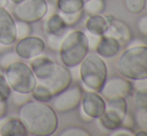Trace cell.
<instances>
[{"instance_id":"1","label":"cell","mask_w":147,"mask_h":136,"mask_svg":"<svg viewBox=\"0 0 147 136\" xmlns=\"http://www.w3.org/2000/svg\"><path fill=\"white\" fill-rule=\"evenodd\" d=\"M18 118L30 135L49 136L58 128V117L52 106L34 99L20 106Z\"/></svg>"},{"instance_id":"2","label":"cell","mask_w":147,"mask_h":136,"mask_svg":"<svg viewBox=\"0 0 147 136\" xmlns=\"http://www.w3.org/2000/svg\"><path fill=\"white\" fill-rule=\"evenodd\" d=\"M118 73L129 80L147 77V46H129L117 59Z\"/></svg>"},{"instance_id":"3","label":"cell","mask_w":147,"mask_h":136,"mask_svg":"<svg viewBox=\"0 0 147 136\" xmlns=\"http://www.w3.org/2000/svg\"><path fill=\"white\" fill-rule=\"evenodd\" d=\"M89 51L87 36L81 30L66 33L59 48V56L64 66L76 67L81 63Z\"/></svg>"},{"instance_id":"4","label":"cell","mask_w":147,"mask_h":136,"mask_svg":"<svg viewBox=\"0 0 147 136\" xmlns=\"http://www.w3.org/2000/svg\"><path fill=\"white\" fill-rule=\"evenodd\" d=\"M79 66V76L83 85L91 91L99 92L107 79V66L96 52L87 53Z\"/></svg>"},{"instance_id":"5","label":"cell","mask_w":147,"mask_h":136,"mask_svg":"<svg viewBox=\"0 0 147 136\" xmlns=\"http://www.w3.org/2000/svg\"><path fill=\"white\" fill-rule=\"evenodd\" d=\"M5 78L12 91L30 94L37 84V80L29 65L22 61H15L5 69Z\"/></svg>"},{"instance_id":"6","label":"cell","mask_w":147,"mask_h":136,"mask_svg":"<svg viewBox=\"0 0 147 136\" xmlns=\"http://www.w3.org/2000/svg\"><path fill=\"white\" fill-rule=\"evenodd\" d=\"M47 9L48 3L45 0H22L15 4L13 14L17 20L34 23L44 18Z\"/></svg>"},{"instance_id":"7","label":"cell","mask_w":147,"mask_h":136,"mask_svg":"<svg viewBox=\"0 0 147 136\" xmlns=\"http://www.w3.org/2000/svg\"><path fill=\"white\" fill-rule=\"evenodd\" d=\"M83 90L79 85L68 86L58 94L52 97V108L56 112L66 113L75 110L81 102Z\"/></svg>"},{"instance_id":"8","label":"cell","mask_w":147,"mask_h":136,"mask_svg":"<svg viewBox=\"0 0 147 136\" xmlns=\"http://www.w3.org/2000/svg\"><path fill=\"white\" fill-rule=\"evenodd\" d=\"M37 83L44 85L50 91L51 95L55 96L61 92L62 90L66 89L72 83V75L68 67L64 66L63 64L55 62L54 69L52 73L44 80H38Z\"/></svg>"},{"instance_id":"9","label":"cell","mask_w":147,"mask_h":136,"mask_svg":"<svg viewBox=\"0 0 147 136\" xmlns=\"http://www.w3.org/2000/svg\"><path fill=\"white\" fill-rule=\"evenodd\" d=\"M104 99L110 100L114 98H127L133 93L132 83L123 76H112L106 79L100 91Z\"/></svg>"},{"instance_id":"10","label":"cell","mask_w":147,"mask_h":136,"mask_svg":"<svg viewBox=\"0 0 147 136\" xmlns=\"http://www.w3.org/2000/svg\"><path fill=\"white\" fill-rule=\"evenodd\" d=\"M45 50V42L38 36H29L19 39L15 44L14 51L19 58L32 59L41 55Z\"/></svg>"},{"instance_id":"11","label":"cell","mask_w":147,"mask_h":136,"mask_svg":"<svg viewBox=\"0 0 147 136\" xmlns=\"http://www.w3.org/2000/svg\"><path fill=\"white\" fill-rule=\"evenodd\" d=\"M80 105H81L80 108L88 116H90L93 119H96L99 116H101L105 111L106 102H105L104 98L96 91L88 90V91L82 93Z\"/></svg>"},{"instance_id":"12","label":"cell","mask_w":147,"mask_h":136,"mask_svg":"<svg viewBox=\"0 0 147 136\" xmlns=\"http://www.w3.org/2000/svg\"><path fill=\"white\" fill-rule=\"evenodd\" d=\"M16 41L15 19L3 7H0V44L10 46Z\"/></svg>"},{"instance_id":"13","label":"cell","mask_w":147,"mask_h":136,"mask_svg":"<svg viewBox=\"0 0 147 136\" xmlns=\"http://www.w3.org/2000/svg\"><path fill=\"white\" fill-rule=\"evenodd\" d=\"M103 35H108L116 38L120 45L129 44L133 38V34L129 25L118 18L108 20V28Z\"/></svg>"},{"instance_id":"14","label":"cell","mask_w":147,"mask_h":136,"mask_svg":"<svg viewBox=\"0 0 147 136\" xmlns=\"http://www.w3.org/2000/svg\"><path fill=\"white\" fill-rule=\"evenodd\" d=\"M30 62V67L34 73L36 80H44L52 73L54 69L55 62L47 56L38 55V56L32 58Z\"/></svg>"},{"instance_id":"15","label":"cell","mask_w":147,"mask_h":136,"mask_svg":"<svg viewBox=\"0 0 147 136\" xmlns=\"http://www.w3.org/2000/svg\"><path fill=\"white\" fill-rule=\"evenodd\" d=\"M120 47L121 45L116 38L108 36V35H102L96 46L95 52L99 56L109 58V57H113L117 54Z\"/></svg>"},{"instance_id":"16","label":"cell","mask_w":147,"mask_h":136,"mask_svg":"<svg viewBox=\"0 0 147 136\" xmlns=\"http://www.w3.org/2000/svg\"><path fill=\"white\" fill-rule=\"evenodd\" d=\"M27 130L19 118L9 117L0 124V136H25Z\"/></svg>"},{"instance_id":"17","label":"cell","mask_w":147,"mask_h":136,"mask_svg":"<svg viewBox=\"0 0 147 136\" xmlns=\"http://www.w3.org/2000/svg\"><path fill=\"white\" fill-rule=\"evenodd\" d=\"M44 18L43 28L46 34H66L68 32L69 27L65 24L59 13L54 12Z\"/></svg>"},{"instance_id":"18","label":"cell","mask_w":147,"mask_h":136,"mask_svg":"<svg viewBox=\"0 0 147 136\" xmlns=\"http://www.w3.org/2000/svg\"><path fill=\"white\" fill-rule=\"evenodd\" d=\"M96 119L100 129H102L105 132L106 131H113L121 126V117L114 111L106 108H105L103 114Z\"/></svg>"},{"instance_id":"19","label":"cell","mask_w":147,"mask_h":136,"mask_svg":"<svg viewBox=\"0 0 147 136\" xmlns=\"http://www.w3.org/2000/svg\"><path fill=\"white\" fill-rule=\"evenodd\" d=\"M85 27L89 33L102 36L108 28V19L100 14L90 15L86 20Z\"/></svg>"},{"instance_id":"20","label":"cell","mask_w":147,"mask_h":136,"mask_svg":"<svg viewBox=\"0 0 147 136\" xmlns=\"http://www.w3.org/2000/svg\"><path fill=\"white\" fill-rule=\"evenodd\" d=\"M84 0H57L56 7L61 13H74L83 10Z\"/></svg>"},{"instance_id":"21","label":"cell","mask_w":147,"mask_h":136,"mask_svg":"<svg viewBox=\"0 0 147 136\" xmlns=\"http://www.w3.org/2000/svg\"><path fill=\"white\" fill-rule=\"evenodd\" d=\"M104 9L105 0H84L83 11H85L89 16L101 14Z\"/></svg>"},{"instance_id":"22","label":"cell","mask_w":147,"mask_h":136,"mask_svg":"<svg viewBox=\"0 0 147 136\" xmlns=\"http://www.w3.org/2000/svg\"><path fill=\"white\" fill-rule=\"evenodd\" d=\"M105 108L114 111L122 118L127 112V103L125 98H114V99L107 100Z\"/></svg>"},{"instance_id":"23","label":"cell","mask_w":147,"mask_h":136,"mask_svg":"<svg viewBox=\"0 0 147 136\" xmlns=\"http://www.w3.org/2000/svg\"><path fill=\"white\" fill-rule=\"evenodd\" d=\"M30 94H31L32 99L37 100V101H40V102H45V103L51 101L53 97V96L51 95L50 91H49L44 85L39 84V83L36 84L35 88L33 89V91L31 92Z\"/></svg>"},{"instance_id":"24","label":"cell","mask_w":147,"mask_h":136,"mask_svg":"<svg viewBox=\"0 0 147 136\" xmlns=\"http://www.w3.org/2000/svg\"><path fill=\"white\" fill-rule=\"evenodd\" d=\"M15 28H16V39H22L29 36L32 33V27L31 23L22 20L15 21Z\"/></svg>"},{"instance_id":"25","label":"cell","mask_w":147,"mask_h":136,"mask_svg":"<svg viewBox=\"0 0 147 136\" xmlns=\"http://www.w3.org/2000/svg\"><path fill=\"white\" fill-rule=\"evenodd\" d=\"M133 103L137 111L147 110V91L138 90L134 92Z\"/></svg>"},{"instance_id":"26","label":"cell","mask_w":147,"mask_h":136,"mask_svg":"<svg viewBox=\"0 0 147 136\" xmlns=\"http://www.w3.org/2000/svg\"><path fill=\"white\" fill-rule=\"evenodd\" d=\"M124 4L130 13L139 14L145 8L146 0H124Z\"/></svg>"},{"instance_id":"27","label":"cell","mask_w":147,"mask_h":136,"mask_svg":"<svg viewBox=\"0 0 147 136\" xmlns=\"http://www.w3.org/2000/svg\"><path fill=\"white\" fill-rule=\"evenodd\" d=\"M59 14L62 17V19H63V21L65 22L66 25L68 27H71V26H74L80 21V19L82 18V15H83V10L74 12V13H61V12H59Z\"/></svg>"},{"instance_id":"28","label":"cell","mask_w":147,"mask_h":136,"mask_svg":"<svg viewBox=\"0 0 147 136\" xmlns=\"http://www.w3.org/2000/svg\"><path fill=\"white\" fill-rule=\"evenodd\" d=\"M12 89L8 84L5 75L0 72V101H7L11 95Z\"/></svg>"},{"instance_id":"29","label":"cell","mask_w":147,"mask_h":136,"mask_svg":"<svg viewBox=\"0 0 147 136\" xmlns=\"http://www.w3.org/2000/svg\"><path fill=\"white\" fill-rule=\"evenodd\" d=\"M19 60V57L15 53V51H7L0 55V68L5 70L11 63Z\"/></svg>"},{"instance_id":"30","label":"cell","mask_w":147,"mask_h":136,"mask_svg":"<svg viewBox=\"0 0 147 136\" xmlns=\"http://www.w3.org/2000/svg\"><path fill=\"white\" fill-rule=\"evenodd\" d=\"M66 34H47V45L52 51H59L60 45Z\"/></svg>"},{"instance_id":"31","label":"cell","mask_w":147,"mask_h":136,"mask_svg":"<svg viewBox=\"0 0 147 136\" xmlns=\"http://www.w3.org/2000/svg\"><path fill=\"white\" fill-rule=\"evenodd\" d=\"M59 135L60 136H90V133L86 129L82 128V127L72 126L64 129Z\"/></svg>"},{"instance_id":"32","label":"cell","mask_w":147,"mask_h":136,"mask_svg":"<svg viewBox=\"0 0 147 136\" xmlns=\"http://www.w3.org/2000/svg\"><path fill=\"white\" fill-rule=\"evenodd\" d=\"M134 118H135V124L140 129L147 131V110L136 111Z\"/></svg>"},{"instance_id":"33","label":"cell","mask_w":147,"mask_h":136,"mask_svg":"<svg viewBox=\"0 0 147 136\" xmlns=\"http://www.w3.org/2000/svg\"><path fill=\"white\" fill-rule=\"evenodd\" d=\"M30 94H24V93H19V92H11V95L10 97H12V100L15 103L17 106H21L25 102H27L28 100H30L32 97H30Z\"/></svg>"},{"instance_id":"34","label":"cell","mask_w":147,"mask_h":136,"mask_svg":"<svg viewBox=\"0 0 147 136\" xmlns=\"http://www.w3.org/2000/svg\"><path fill=\"white\" fill-rule=\"evenodd\" d=\"M135 125V118L133 117V115L126 112L121 119V126L128 129H132Z\"/></svg>"},{"instance_id":"35","label":"cell","mask_w":147,"mask_h":136,"mask_svg":"<svg viewBox=\"0 0 147 136\" xmlns=\"http://www.w3.org/2000/svg\"><path fill=\"white\" fill-rule=\"evenodd\" d=\"M131 83H132V87H133L134 91H138V90L147 91V77L132 80Z\"/></svg>"},{"instance_id":"36","label":"cell","mask_w":147,"mask_h":136,"mask_svg":"<svg viewBox=\"0 0 147 136\" xmlns=\"http://www.w3.org/2000/svg\"><path fill=\"white\" fill-rule=\"evenodd\" d=\"M86 36H87V40H88V47L89 49H91L92 51H95L96 46L98 44L99 40H100L101 36L100 35H95V34H91L89 32H86Z\"/></svg>"},{"instance_id":"37","label":"cell","mask_w":147,"mask_h":136,"mask_svg":"<svg viewBox=\"0 0 147 136\" xmlns=\"http://www.w3.org/2000/svg\"><path fill=\"white\" fill-rule=\"evenodd\" d=\"M110 136H134V132L132 129H128L125 127H118L110 133Z\"/></svg>"},{"instance_id":"38","label":"cell","mask_w":147,"mask_h":136,"mask_svg":"<svg viewBox=\"0 0 147 136\" xmlns=\"http://www.w3.org/2000/svg\"><path fill=\"white\" fill-rule=\"evenodd\" d=\"M137 27L140 33L147 37V15L141 16V17L138 19Z\"/></svg>"},{"instance_id":"39","label":"cell","mask_w":147,"mask_h":136,"mask_svg":"<svg viewBox=\"0 0 147 136\" xmlns=\"http://www.w3.org/2000/svg\"><path fill=\"white\" fill-rule=\"evenodd\" d=\"M7 111V101H0V119L3 118Z\"/></svg>"},{"instance_id":"40","label":"cell","mask_w":147,"mask_h":136,"mask_svg":"<svg viewBox=\"0 0 147 136\" xmlns=\"http://www.w3.org/2000/svg\"><path fill=\"white\" fill-rule=\"evenodd\" d=\"M80 118H81V120H82V121H84V122H85V123H87V122H91V121L94 120V119L91 118L90 116H88V115L86 114V113L84 112V111L82 110L81 108H80Z\"/></svg>"},{"instance_id":"41","label":"cell","mask_w":147,"mask_h":136,"mask_svg":"<svg viewBox=\"0 0 147 136\" xmlns=\"http://www.w3.org/2000/svg\"><path fill=\"white\" fill-rule=\"evenodd\" d=\"M134 135L136 136H147V131H144L142 129H140L139 131H137L136 133H134Z\"/></svg>"},{"instance_id":"42","label":"cell","mask_w":147,"mask_h":136,"mask_svg":"<svg viewBox=\"0 0 147 136\" xmlns=\"http://www.w3.org/2000/svg\"><path fill=\"white\" fill-rule=\"evenodd\" d=\"M8 4V0H0V7L5 8Z\"/></svg>"},{"instance_id":"43","label":"cell","mask_w":147,"mask_h":136,"mask_svg":"<svg viewBox=\"0 0 147 136\" xmlns=\"http://www.w3.org/2000/svg\"><path fill=\"white\" fill-rule=\"evenodd\" d=\"M10 1H11L12 3H14V4H17V3H19V2H21L22 0H10Z\"/></svg>"}]
</instances>
